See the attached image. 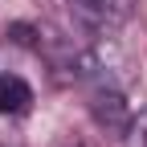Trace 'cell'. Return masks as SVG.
<instances>
[{"mask_svg": "<svg viewBox=\"0 0 147 147\" xmlns=\"http://www.w3.org/2000/svg\"><path fill=\"white\" fill-rule=\"evenodd\" d=\"M90 110H94V119L106 131H127V123H131V106H127V98L119 94V86L110 78L94 82V90H90Z\"/></svg>", "mask_w": 147, "mask_h": 147, "instance_id": "obj_1", "label": "cell"}, {"mask_svg": "<svg viewBox=\"0 0 147 147\" xmlns=\"http://www.w3.org/2000/svg\"><path fill=\"white\" fill-rule=\"evenodd\" d=\"M127 143L131 147H147V110H139V115H131V123H127Z\"/></svg>", "mask_w": 147, "mask_h": 147, "instance_id": "obj_4", "label": "cell"}, {"mask_svg": "<svg viewBox=\"0 0 147 147\" xmlns=\"http://www.w3.org/2000/svg\"><path fill=\"white\" fill-rule=\"evenodd\" d=\"M0 110L4 115H29L33 110V86L21 74H0Z\"/></svg>", "mask_w": 147, "mask_h": 147, "instance_id": "obj_3", "label": "cell"}, {"mask_svg": "<svg viewBox=\"0 0 147 147\" xmlns=\"http://www.w3.org/2000/svg\"><path fill=\"white\" fill-rule=\"evenodd\" d=\"M74 8H78V16H86L90 25L115 29V25H123L127 16L135 12V0H74Z\"/></svg>", "mask_w": 147, "mask_h": 147, "instance_id": "obj_2", "label": "cell"}]
</instances>
